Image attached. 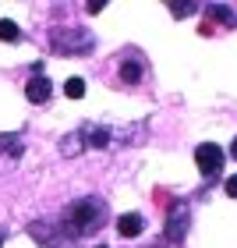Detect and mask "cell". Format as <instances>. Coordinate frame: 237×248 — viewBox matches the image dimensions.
I'll use <instances>...</instances> for the list:
<instances>
[{
    "mask_svg": "<svg viewBox=\"0 0 237 248\" xmlns=\"http://www.w3.org/2000/svg\"><path fill=\"white\" fill-rule=\"evenodd\" d=\"M170 11L177 18H184V15H191V11H195V4H170Z\"/></svg>",
    "mask_w": 237,
    "mask_h": 248,
    "instance_id": "7c38bea8",
    "label": "cell"
},
{
    "mask_svg": "<svg viewBox=\"0 0 237 248\" xmlns=\"http://www.w3.org/2000/svg\"><path fill=\"white\" fill-rule=\"evenodd\" d=\"M195 163H198V170L212 177V174H220L223 170V149L216 142H202L198 149H195Z\"/></svg>",
    "mask_w": 237,
    "mask_h": 248,
    "instance_id": "277c9868",
    "label": "cell"
},
{
    "mask_svg": "<svg viewBox=\"0 0 237 248\" xmlns=\"http://www.w3.org/2000/svg\"><path fill=\"white\" fill-rule=\"evenodd\" d=\"M0 245H4V234H0Z\"/></svg>",
    "mask_w": 237,
    "mask_h": 248,
    "instance_id": "9a60e30c",
    "label": "cell"
},
{
    "mask_svg": "<svg viewBox=\"0 0 237 248\" xmlns=\"http://www.w3.org/2000/svg\"><path fill=\"white\" fill-rule=\"evenodd\" d=\"M120 78H124L128 85H138L142 78H145V57H142L138 50H128V53L120 57Z\"/></svg>",
    "mask_w": 237,
    "mask_h": 248,
    "instance_id": "5b68a950",
    "label": "cell"
},
{
    "mask_svg": "<svg viewBox=\"0 0 237 248\" xmlns=\"http://www.w3.org/2000/svg\"><path fill=\"white\" fill-rule=\"evenodd\" d=\"M18 39H21V29L11 18H0V43H18Z\"/></svg>",
    "mask_w": 237,
    "mask_h": 248,
    "instance_id": "9c48e42d",
    "label": "cell"
},
{
    "mask_svg": "<svg viewBox=\"0 0 237 248\" xmlns=\"http://www.w3.org/2000/svg\"><path fill=\"white\" fill-rule=\"evenodd\" d=\"M209 15H212V18H223V25H234V15H230V7H223V4H220V7L212 4V7H209Z\"/></svg>",
    "mask_w": 237,
    "mask_h": 248,
    "instance_id": "8fae6325",
    "label": "cell"
},
{
    "mask_svg": "<svg viewBox=\"0 0 237 248\" xmlns=\"http://www.w3.org/2000/svg\"><path fill=\"white\" fill-rule=\"evenodd\" d=\"M230 156H234V160H237V139H234V145H230Z\"/></svg>",
    "mask_w": 237,
    "mask_h": 248,
    "instance_id": "5bb4252c",
    "label": "cell"
},
{
    "mask_svg": "<svg viewBox=\"0 0 237 248\" xmlns=\"http://www.w3.org/2000/svg\"><path fill=\"white\" fill-rule=\"evenodd\" d=\"M82 149H85V139H82V131H78V135L71 131V135H67V139L60 142V153H64V156H78Z\"/></svg>",
    "mask_w": 237,
    "mask_h": 248,
    "instance_id": "ba28073f",
    "label": "cell"
},
{
    "mask_svg": "<svg viewBox=\"0 0 237 248\" xmlns=\"http://www.w3.org/2000/svg\"><path fill=\"white\" fill-rule=\"evenodd\" d=\"M110 220V206L106 199L99 195H85V199H74L71 206H64V213L57 220H50L46 227L43 223H32V238L50 245V248H74V241L82 238H92V234L103 231V223Z\"/></svg>",
    "mask_w": 237,
    "mask_h": 248,
    "instance_id": "6da1fadb",
    "label": "cell"
},
{
    "mask_svg": "<svg viewBox=\"0 0 237 248\" xmlns=\"http://www.w3.org/2000/svg\"><path fill=\"white\" fill-rule=\"evenodd\" d=\"M50 46H53V53H64V57H71V53L85 57V53L96 50V36L82 25H67V29H57L50 36Z\"/></svg>",
    "mask_w": 237,
    "mask_h": 248,
    "instance_id": "7a4b0ae2",
    "label": "cell"
},
{
    "mask_svg": "<svg viewBox=\"0 0 237 248\" xmlns=\"http://www.w3.org/2000/svg\"><path fill=\"white\" fill-rule=\"evenodd\" d=\"M25 96H29V103H50V96H53V85H50V78H29L25 82Z\"/></svg>",
    "mask_w": 237,
    "mask_h": 248,
    "instance_id": "8992f818",
    "label": "cell"
},
{
    "mask_svg": "<svg viewBox=\"0 0 237 248\" xmlns=\"http://www.w3.org/2000/svg\"><path fill=\"white\" fill-rule=\"evenodd\" d=\"M64 93L71 96V99H82V96H85V78H67V82H64Z\"/></svg>",
    "mask_w": 237,
    "mask_h": 248,
    "instance_id": "30bf717a",
    "label": "cell"
},
{
    "mask_svg": "<svg viewBox=\"0 0 237 248\" xmlns=\"http://www.w3.org/2000/svg\"><path fill=\"white\" fill-rule=\"evenodd\" d=\"M96 248H106V245H96Z\"/></svg>",
    "mask_w": 237,
    "mask_h": 248,
    "instance_id": "2e32d148",
    "label": "cell"
},
{
    "mask_svg": "<svg viewBox=\"0 0 237 248\" xmlns=\"http://www.w3.org/2000/svg\"><path fill=\"white\" fill-rule=\"evenodd\" d=\"M188 220H191V209H188V202H174L170 206V217H166V241H174L180 245L188 238Z\"/></svg>",
    "mask_w": 237,
    "mask_h": 248,
    "instance_id": "3957f363",
    "label": "cell"
},
{
    "mask_svg": "<svg viewBox=\"0 0 237 248\" xmlns=\"http://www.w3.org/2000/svg\"><path fill=\"white\" fill-rule=\"evenodd\" d=\"M227 195H230V199H237V174H234V177H227Z\"/></svg>",
    "mask_w": 237,
    "mask_h": 248,
    "instance_id": "4fadbf2b",
    "label": "cell"
},
{
    "mask_svg": "<svg viewBox=\"0 0 237 248\" xmlns=\"http://www.w3.org/2000/svg\"><path fill=\"white\" fill-rule=\"evenodd\" d=\"M142 231H145L142 213H124V217L117 220V234H120V238H138Z\"/></svg>",
    "mask_w": 237,
    "mask_h": 248,
    "instance_id": "52a82bcc",
    "label": "cell"
}]
</instances>
